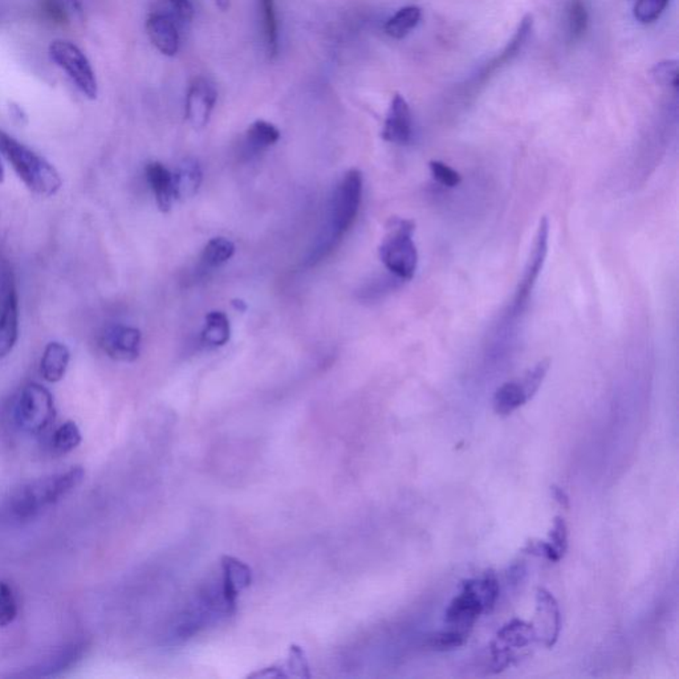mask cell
I'll return each instance as SVG.
<instances>
[{"mask_svg": "<svg viewBox=\"0 0 679 679\" xmlns=\"http://www.w3.org/2000/svg\"><path fill=\"white\" fill-rule=\"evenodd\" d=\"M19 339V300L13 284H8L0 306V360L15 348Z\"/></svg>", "mask_w": 679, "mask_h": 679, "instance_id": "obj_13", "label": "cell"}, {"mask_svg": "<svg viewBox=\"0 0 679 679\" xmlns=\"http://www.w3.org/2000/svg\"><path fill=\"white\" fill-rule=\"evenodd\" d=\"M259 11L262 15L263 38H264L265 52L271 60L279 52V26L276 18L275 0H259Z\"/></svg>", "mask_w": 679, "mask_h": 679, "instance_id": "obj_23", "label": "cell"}, {"mask_svg": "<svg viewBox=\"0 0 679 679\" xmlns=\"http://www.w3.org/2000/svg\"><path fill=\"white\" fill-rule=\"evenodd\" d=\"M84 477H85V471L80 466H76V468L69 469L68 471L33 480V483H35L36 491H38L39 497H40L41 503L46 508L47 505L60 502L75 488L79 487Z\"/></svg>", "mask_w": 679, "mask_h": 679, "instance_id": "obj_12", "label": "cell"}, {"mask_svg": "<svg viewBox=\"0 0 679 679\" xmlns=\"http://www.w3.org/2000/svg\"><path fill=\"white\" fill-rule=\"evenodd\" d=\"M523 552L530 553V555L533 556H539V558H549V560L553 561V563L561 560V556L558 555V552H556V549H553L552 544L546 543V541H527L524 549H523Z\"/></svg>", "mask_w": 679, "mask_h": 679, "instance_id": "obj_38", "label": "cell"}, {"mask_svg": "<svg viewBox=\"0 0 679 679\" xmlns=\"http://www.w3.org/2000/svg\"><path fill=\"white\" fill-rule=\"evenodd\" d=\"M549 539L550 544H552L556 552H558L561 558H564L567 549H568V527H567L566 521H564L563 518H560V516H556L555 521H553V527L549 532Z\"/></svg>", "mask_w": 679, "mask_h": 679, "instance_id": "obj_37", "label": "cell"}, {"mask_svg": "<svg viewBox=\"0 0 679 679\" xmlns=\"http://www.w3.org/2000/svg\"><path fill=\"white\" fill-rule=\"evenodd\" d=\"M0 153L31 192L41 197H52L60 190L63 181L58 170L46 158L2 130Z\"/></svg>", "mask_w": 679, "mask_h": 679, "instance_id": "obj_1", "label": "cell"}, {"mask_svg": "<svg viewBox=\"0 0 679 679\" xmlns=\"http://www.w3.org/2000/svg\"><path fill=\"white\" fill-rule=\"evenodd\" d=\"M236 254V245L228 237H214L203 248L201 261L208 268L219 267L233 258Z\"/></svg>", "mask_w": 679, "mask_h": 679, "instance_id": "obj_27", "label": "cell"}, {"mask_svg": "<svg viewBox=\"0 0 679 679\" xmlns=\"http://www.w3.org/2000/svg\"><path fill=\"white\" fill-rule=\"evenodd\" d=\"M147 31L153 46L162 55L175 56L180 49V33L173 18L166 13H153L147 18Z\"/></svg>", "mask_w": 679, "mask_h": 679, "instance_id": "obj_16", "label": "cell"}, {"mask_svg": "<svg viewBox=\"0 0 679 679\" xmlns=\"http://www.w3.org/2000/svg\"><path fill=\"white\" fill-rule=\"evenodd\" d=\"M141 340V332L133 326H112L105 329L100 344L112 360L131 362L138 359Z\"/></svg>", "mask_w": 679, "mask_h": 679, "instance_id": "obj_10", "label": "cell"}, {"mask_svg": "<svg viewBox=\"0 0 679 679\" xmlns=\"http://www.w3.org/2000/svg\"><path fill=\"white\" fill-rule=\"evenodd\" d=\"M86 652L85 642H71L61 649L56 650L52 656L44 659L36 666L31 667L28 672L23 673V677H56L66 670L71 669L72 666L83 659Z\"/></svg>", "mask_w": 679, "mask_h": 679, "instance_id": "obj_15", "label": "cell"}, {"mask_svg": "<svg viewBox=\"0 0 679 679\" xmlns=\"http://www.w3.org/2000/svg\"><path fill=\"white\" fill-rule=\"evenodd\" d=\"M536 639L532 624L523 620H513L497 631L496 641L491 644V667L502 672L515 658L516 650L530 647Z\"/></svg>", "mask_w": 679, "mask_h": 679, "instance_id": "obj_6", "label": "cell"}, {"mask_svg": "<svg viewBox=\"0 0 679 679\" xmlns=\"http://www.w3.org/2000/svg\"><path fill=\"white\" fill-rule=\"evenodd\" d=\"M429 167L433 178L444 187H457L458 184L462 183V175L443 162L432 161Z\"/></svg>", "mask_w": 679, "mask_h": 679, "instance_id": "obj_35", "label": "cell"}, {"mask_svg": "<svg viewBox=\"0 0 679 679\" xmlns=\"http://www.w3.org/2000/svg\"><path fill=\"white\" fill-rule=\"evenodd\" d=\"M670 0H637L634 16L642 24H650L661 18Z\"/></svg>", "mask_w": 679, "mask_h": 679, "instance_id": "obj_34", "label": "cell"}, {"mask_svg": "<svg viewBox=\"0 0 679 679\" xmlns=\"http://www.w3.org/2000/svg\"><path fill=\"white\" fill-rule=\"evenodd\" d=\"M549 366L550 362L549 359L541 360V362H539L538 364L525 373L522 381H519L521 382L523 390H524L528 401L532 399L533 396H535V394L538 393V390L541 389L544 379H546L547 374H549Z\"/></svg>", "mask_w": 679, "mask_h": 679, "instance_id": "obj_33", "label": "cell"}, {"mask_svg": "<svg viewBox=\"0 0 679 679\" xmlns=\"http://www.w3.org/2000/svg\"><path fill=\"white\" fill-rule=\"evenodd\" d=\"M482 613H485V609L475 591L474 580H466L463 581L460 594L450 603L444 620L450 628L468 633V629Z\"/></svg>", "mask_w": 679, "mask_h": 679, "instance_id": "obj_8", "label": "cell"}, {"mask_svg": "<svg viewBox=\"0 0 679 679\" xmlns=\"http://www.w3.org/2000/svg\"><path fill=\"white\" fill-rule=\"evenodd\" d=\"M527 402L528 399L525 397L524 390H523L521 382L511 381L505 382L502 387L497 388L496 394H494L493 405L497 415L507 417V415H513L515 410H518L519 407H522Z\"/></svg>", "mask_w": 679, "mask_h": 679, "instance_id": "obj_22", "label": "cell"}, {"mask_svg": "<svg viewBox=\"0 0 679 679\" xmlns=\"http://www.w3.org/2000/svg\"><path fill=\"white\" fill-rule=\"evenodd\" d=\"M215 3L222 11H228L230 7V0H215Z\"/></svg>", "mask_w": 679, "mask_h": 679, "instance_id": "obj_42", "label": "cell"}, {"mask_svg": "<svg viewBox=\"0 0 679 679\" xmlns=\"http://www.w3.org/2000/svg\"><path fill=\"white\" fill-rule=\"evenodd\" d=\"M525 569L524 566L523 564H516V566L511 567L510 574H508V577H510V580L513 581L514 584L519 583V580L522 581V576H524Z\"/></svg>", "mask_w": 679, "mask_h": 679, "instance_id": "obj_41", "label": "cell"}, {"mask_svg": "<svg viewBox=\"0 0 679 679\" xmlns=\"http://www.w3.org/2000/svg\"><path fill=\"white\" fill-rule=\"evenodd\" d=\"M18 616V600L13 586L0 581V627H8Z\"/></svg>", "mask_w": 679, "mask_h": 679, "instance_id": "obj_32", "label": "cell"}, {"mask_svg": "<svg viewBox=\"0 0 679 679\" xmlns=\"http://www.w3.org/2000/svg\"><path fill=\"white\" fill-rule=\"evenodd\" d=\"M653 75L656 80L662 85L673 86L678 88V64L675 60L662 61L656 64L653 68Z\"/></svg>", "mask_w": 679, "mask_h": 679, "instance_id": "obj_36", "label": "cell"}, {"mask_svg": "<svg viewBox=\"0 0 679 679\" xmlns=\"http://www.w3.org/2000/svg\"><path fill=\"white\" fill-rule=\"evenodd\" d=\"M13 421L19 429L31 435H39L55 421V401L43 385L31 382L22 388L13 405Z\"/></svg>", "mask_w": 679, "mask_h": 679, "instance_id": "obj_3", "label": "cell"}, {"mask_svg": "<svg viewBox=\"0 0 679 679\" xmlns=\"http://www.w3.org/2000/svg\"><path fill=\"white\" fill-rule=\"evenodd\" d=\"M468 639V633L450 629V630L437 631L427 637L426 647L434 652H451L460 649Z\"/></svg>", "mask_w": 679, "mask_h": 679, "instance_id": "obj_30", "label": "cell"}, {"mask_svg": "<svg viewBox=\"0 0 679 679\" xmlns=\"http://www.w3.org/2000/svg\"><path fill=\"white\" fill-rule=\"evenodd\" d=\"M549 222L546 217H543L541 223H539L535 242H533L530 258H528L527 264H525L524 275H523L518 290H516L513 304L514 314H521L523 309H524L525 304H527L528 299H530L531 293H532L533 287H535L536 281H538L539 276H541L547 255H549Z\"/></svg>", "mask_w": 679, "mask_h": 679, "instance_id": "obj_7", "label": "cell"}, {"mask_svg": "<svg viewBox=\"0 0 679 679\" xmlns=\"http://www.w3.org/2000/svg\"><path fill=\"white\" fill-rule=\"evenodd\" d=\"M202 178V169H201L198 161L186 158L180 162L177 169L173 173L175 200L186 201L194 197L200 190Z\"/></svg>", "mask_w": 679, "mask_h": 679, "instance_id": "obj_20", "label": "cell"}, {"mask_svg": "<svg viewBox=\"0 0 679 679\" xmlns=\"http://www.w3.org/2000/svg\"><path fill=\"white\" fill-rule=\"evenodd\" d=\"M49 56L53 63L66 72L80 94L88 99H96L99 94L96 75L85 53L76 44L68 40H53L49 46Z\"/></svg>", "mask_w": 679, "mask_h": 679, "instance_id": "obj_5", "label": "cell"}, {"mask_svg": "<svg viewBox=\"0 0 679 679\" xmlns=\"http://www.w3.org/2000/svg\"><path fill=\"white\" fill-rule=\"evenodd\" d=\"M172 5L175 16L183 23H189L192 19V5L190 0H167Z\"/></svg>", "mask_w": 679, "mask_h": 679, "instance_id": "obj_39", "label": "cell"}, {"mask_svg": "<svg viewBox=\"0 0 679 679\" xmlns=\"http://www.w3.org/2000/svg\"><path fill=\"white\" fill-rule=\"evenodd\" d=\"M588 10L584 0H569L567 7V27L569 40L577 41L585 35L588 28Z\"/></svg>", "mask_w": 679, "mask_h": 679, "instance_id": "obj_29", "label": "cell"}, {"mask_svg": "<svg viewBox=\"0 0 679 679\" xmlns=\"http://www.w3.org/2000/svg\"><path fill=\"white\" fill-rule=\"evenodd\" d=\"M81 441L79 426L74 421H67L53 433L51 446L56 454L66 455L77 449Z\"/></svg>", "mask_w": 679, "mask_h": 679, "instance_id": "obj_28", "label": "cell"}, {"mask_svg": "<svg viewBox=\"0 0 679 679\" xmlns=\"http://www.w3.org/2000/svg\"><path fill=\"white\" fill-rule=\"evenodd\" d=\"M415 223L404 218H394L388 225L387 236L380 246V259L387 270L399 281H410L418 267L415 246Z\"/></svg>", "mask_w": 679, "mask_h": 679, "instance_id": "obj_2", "label": "cell"}, {"mask_svg": "<svg viewBox=\"0 0 679 679\" xmlns=\"http://www.w3.org/2000/svg\"><path fill=\"white\" fill-rule=\"evenodd\" d=\"M533 18L532 15L524 16L522 19L521 24H519L518 30H516L515 35L513 36L510 41H508L505 49L500 52L499 56H496L488 66L486 67L485 71L480 74L479 80L485 81L487 77H490L494 72L497 69L505 67V64H510L516 56L523 51L525 46H527L528 39H530L531 33H532Z\"/></svg>", "mask_w": 679, "mask_h": 679, "instance_id": "obj_19", "label": "cell"}, {"mask_svg": "<svg viewBox=\"0 0 679 679\" xmlns=\"http://www.w3.org/2000/svg\"><path fill=\"white\" fill-rule=\"evenodd\" d=\"M362 186L364 178L357 169L349 170L337 184L331 208V247L353 226L362 206Z\"/></svg>", "mask_w": 679, "mask_h": 679, "instance_id": "obj_4", "label": "cell"}, {"mask_svg": "<svg viewBox=\"0 0 679 679\" xmlns=\"http://www.w3.org/2000/svg\"><path fill=\"white\" fill-rule=\"evenodd\" d=\"M4 181V167H3L2 161H0V183Z\"/></svg>", "mask_w": 679, "mask_h": 679, "instance_id": "obj_43", "label": "cell"}, {"mask_svg": "<svg viewBox=\"0 0 679 679\" xmlns=\"http://www.w3.org/2000/svg\"><path fill=\"white\" fill-rule=\"evenodd\" d=\"M217 97V89L209 80L200 77L192 84L187 92L184 113L192 128L202 130L209 124Z\"/></svg>", "mask_w": 679, "mask_h": 679, "instance_id": "obj_11", "label": "cell"}, {"mask_svg": "<svg viewBox=\"0 0 679 679\" xmlns=\"http://www.w3.org/2000/svg\"><path fill=\"white\" fill-rule=\"evenodd\" d=\"M474 586L478 596L482 601L485 612L493 611L499 597V584H497L496 576L491 571L486 572L482 578L474 580Z\"/></svg>", "mask_w": 679, "mask_h": 679, "instance_id": "obj_31", "label": "cell"}, {"mask_svg": "<svg viewBox=\"0 0 679 679\" xmlns=\"http://www.w3.org/2000/svg\"><path fill=\"white\" fill-rule=\"evenodd\" d=\"M550 494H552L553 499H555L564 510H569V505H569V496H567V493L563 488L552 485L550 486Z\"/></svg>", "mask_w": 679, "mask_h": 679, "instance_id": "obj_40", "label": "cell"}, {"mask_svg": "<svg viewBox=\"0 0 679 679\" xmlns=\"http://www.w3.org/2000/svg\"><path fill=\"white\" fill-rule=\"evenodd\" d=\"M279 139H281V131L278 128L263 120L254 122L246 133V144L254 152L267 149L275 145Z\"/></svg>", "mask_w": 679, "mask_h": 679, "instance_id": "obj_26", "label": "cell"}, {"mask_svg": "<svg viewBox=\"0 0 679 679\" xmlns=\"http://www.w3.org/2000/svg\"><path fill=\"white\" fill-rule=\"evenodd\" d=\"M536 639H541L549 649L555 647L561 630V614L558 601L547 589H538L536 594L535 622Z\"/></svg>", "mask_w": 679, "mask_h": 679, "instance_id": "obj_9", "label": "cell"}, {"mask_svg": "<svg viewBox=\"0 0 679 679\" xmlns=\"http://www.w3.org/2000/svg\"><path fill=\"white\" fill-rule=\"evenodd\" d=\"M413 134L412 112L404 96L394 94L389 112L385 120L382 138L397 145L409 144Z\"/></svg>", "mask_w": 679, "mask_h": 679, "instance_id": "obj_14", "label": "cell"}, {"mask_svg": "<svg viewBox=\"0 0 679 679\" xmlns=\"http://www.w3.org/2000/svg\"><path fill=\"white\" fill-rule=\"evenodd\" d=\"M71 353L64 344L52 341L44 349L43 357L40 362V373L46 381L55 382L61 381L66 376L68 369Z\"/></svg>", "mask_w": 679, "mask_h": 679, "instance_id": "obj_21", "label": "cell"}, {"mask_svg": "<svg viewBox=\"0 0 679 679\" xmlns=\"http://www.w3.org/2000/svg\"><path fill=\"white\" fill-rule=\"evenodd\" d=\"M147 183L155 194L156 202L162 212H167L172 209L175 201L174 181L173 173L161 162H150L145 167Z\"/></svg>", "mask_w": 679, "mask_h": 679, "instance_id": "obj_17", "label": "cell"}, {"mask_svg": "<svg viewBox=\"0 0 679 679\" xmlns=\"http://www.w3.org/2000/svg\"><path fill=\"white\" fill-rule=\"evenodd\" d=\"M422 18L421 8L417 5H407L397 11L385 24V32L393 39H404L418 26Z\"/></svg>", "mask_w": 679, "mask_h": 679, "instance_id": "obj_24", "label": "cell"}, {"mask_svg": "<svg viewBox=\"0 0 679 679\" xmlns=\"http://www.w3.org/2000/svg\"><path fill=\"white\" fill-rule=\"evenodd\" d=\"M8 510L19 522L32 521L44 510L33 482L23 483L11 491Z\"/></svg>", "mask_w": 679, "mask_h": 679, "instance_id": "obj_18", "label": "cell"}, {"mask_svg": "<svg viewBox=\"0 0 679 679\" xmlns=\"http://www.w3.org/2000/svg\"><path fill=\"white\" fill-rule=\"evenodd\" d=\"M231 326L228 316L220 311H212L206 316L205 328L202 331L203 344L209 346L226 345L230 340Z\"/></svg>", "mask_w": 679, "mask_h": 679, "instance_id": "obj_25", "label": "cell"}]
</instances>
